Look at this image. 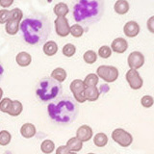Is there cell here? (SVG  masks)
I'll return each instance as SVG.
<instances>
[{"mask_svg":"<svg viewBox=\"0 0 154 154\" xmlns=\"http://www.w3.org/2000/svg\"><path fill=\"white\" fill-rule=\"evenodd\" d=\"M21 35L28 45H40L46 42L51 32V22L42 14H32L19 24Z\"/></svg>","mask_w":154,"mask_h":154,"instance_id":"cell-1","label":"cell"},{"mask_svg":"<svg viewBox=\"0 0 154 154\" xmlns=\"http://www.w3.org/2000/svg\"><path fill=\"white\" fill-rule=\"evenodd\" d=\"M47 112L53 122L67 124L75 120L79 113V107L71 96H62L47 106Z\"/></svg>","mask_w":154,"mask_h":154,"instance_id":"cell-2","label":"cell"},{"mask_svg":"<svg viewBox=\"0 0 154 154\" xmlns=\"http://www.w3.org/2000/svg\"><path fill=\"white\" fill-rule=\"evenodd\" d=\"M103 13L104 2L101 0H80L72 9L74 20L87 27L100 20Z\"/></svg>","mask_w":154,"mask_h":154,"instance_id":"cell-3","label":"cell"},{"mask_svg":"<svg viewBox=\"0 0 154 154\" xmlns=\"http://www.w3.org/2000/svg\"><path fill=\"white\" fill-rule=\"evenodd\" d=\"M63 91L61 83L51 77H45L38 81L36 87V95L38 99L45 103L58 97Z\"/></svg>","mask_w":154,"mask_h":154,"instance_id":"cell-4","label":"cell"},{"mask_svg":"<svg viewBox=\"0 0 154 154\" xmlns=\"http://www.w3.org/2000/svg\"><path fill=\"white\" fill-rule=\"evenodd\" d=\"M97 76L107 83H112L118 79L119 70L117 67L112 66H100L96 69Z\"/></svg>","mask_w":154,"mask_h":154,"instance_id":"cell-5","label":"cell"},{"mask_svg":"<svg viewBox=\"0 0 154 154\" xmlns=\"http://www.w3.org/2000/svg\"><path fill=\"white\" fill-rule=\"evenodd\" d=\"M112 139L114 140V142L119 143L122 147L129 146L133 142L132 135L122 128H117L114 130L112 133Z\"/></svg>","mask_w":154,"mask_h":154,"instance_id":"cell-6","label":"cell"},{"mask_svg":"<svg viewBox=\"0 0 154 154\" xmlns=\"http://www.w3.org/2000/svg\"><path fill=\"white\" fill-rule=\"evenodd\" d=\"M126 80L130 86V88L133 90H139L143 87V81L139 72L135 69H129L126 73Z\"/></svg>","mask_w":154,"mask_h":154,"instance_id":"cell-7","label":"cell"},{"mask_svg":"<svg viewBox=\"0 0 154 154\" xmlns=\"http://www.w3.org/2000/svg\"><path fill=\"white\" fill-rule=\"evenodd\" d=\"M128 66L130 69L137 70L140 67H142L144 64V56L139 51H134L130 53L127 58Z\"/></svg>","mask_w":154,"mask_h":154,"instance_id":"cell-8","label":"cell"},{"mask_svg":"<svg viewBox=\"0 0 154 154\" xmlns=\"http://www.w3.org/2000/svg\"><path fill=\"white\" fill-rule=\"evenodd\" d=\"M55 30L58 36L66 37L69 35V23L66 17H57L54 21Z\"/></svg>","mask_w":154,"mask_h":154,"instance_id":"cell-9","label":"cell"},{"mask_svg":"<svg viewBox=\"0 0 154 154\" xmlns=\"http://www.w3.org/2000/svg\"><path fill=\"white\" fill-rule=\"evenodd\" d=\"M76 138L82 143L88 142L93 138V129L89 125H82L76 131Z\"/></svg>","mask_w":154,"mask_h":154,"instance_id":"cell-10","label":"cell"},{"mask_svg":"<svg viewBox=\"0 0 154 154\" xmlns=\"http://www.w3.org/2000/svg\"><path fill=\"white\" fill-rule=\"evenodd\" d=\"M128 48V43L126 40H124L122 38H118L112 42V45H111V50H113L116 53H119V54H122L124 53L127 50Z\"/></svg>","mask_w":154,"mask_h":154,"instance_id":"cell-11","label":"cell"},{"mask_svg":"<svg viewBox=\"0 0 154 154\" xmlns=\"http://www.w3.org/2000/svg\"><path fill=\"white\" fill-rule=\"evenodd\" d=\"M123 32L128 38H134L140 33V26L136 21H128L123 27Z\"/></svg>","mask_w":154,"mask_h":154,"instance_id":"cell-12","label":"cell"},{"mask_svg":"<svg viewBox=\"0 0 154 154\" xmlns=\"http://www.w3.org/2000/svg\"><path fill=\"white\" fill-rule=\"evenodd\" d=\"M16 61L18 66H28L32 62V57L31 55L27 52H19L16 57Z\"/></svg>","mask_w":154,"mask_h":154,"instance_id":"cell-13","label":"cell"},{"mask_svg":"<svg viewBox=\"0 0 154 154\" xmlns=\"http://www.w3.org/2000/svg\"><path fill=\"white\" fill-rule=\"evenodd\" d=\"M20 134L23 138L30 139L36 135V127L32 123H25L20 128Z\"/></svg>","mask_w":154,"mask_h":154,"instance_id":"cell-14","label":"cell"},{"mask_svg":"<svg viewBox=\"0 0 154 154\" xmlns=\"http://www.w3.org/2000/svg\"><path fill=\"white\" fill-rule=\"evenodd\" d=\"M84 95H85L86 100L95 101V100L98 99L99 95H100V93H99V91L97 90L96 87H89V88L85 89Z\"/></svg>","mask_w":154,"mask_h":154,"instance_id":"cell-15","label":"cell"},{"mask_svg":"<svg viewBox=\"0 0 154 154\" xmlns=\"http://www.w3.org/2000/svg\"><path fill=\"white\" fill-rule=\"evenodd\" d=\"M85 89H86V87L84 85V82L80 79H75L72 81L70 84V91H71V93H73V95L83 94Z\"/></svg>","mask_w":154,"mask_h":154,"instance_id":"cell-16","label":"cell"},{"mask_svg":"<svg viewBox=\"0 0 154 154\" xmlns=\"http://www.w3.org/2000/svg\"><path fill=\"white\" fill-rule=\"evenodd\" d=\"M53 11H54V14L57 16V17H66V16L69 14V10L67 5L60 2V3H57L54 8H53Z\"/></svg>","mask_w":154,"mask_h":154,"instance_id":"cell-17","label":"cell"},{"mask_svg":"<svg viewBox=\"0 0 154 154\" xmlns=\"http://www.w3.org/2000/svg\"><path fill=\"white\" fill-rule=\"evenodd\" d=\"M114 9H115V12L117 14H125L129 11V3L126 0H118L115 4Z\"/></svg>","mask_w":154,"mask_h":154,"instance_id":"cell-18","label":"cell"},{"mask_svg":"<svg viewBox=\"0 0 154 154\" xmlns=\"http://www.w3.org/2000/svg\"><path fill=\"white\" fill-rule=\"evenodd\" d=\"M22 109H23V105L20 101L18 100H13L12 101V105H11V108H10L8 114L12 117H17L21 114L22 112Z\"/></svg>","mask_w":154,"mask_h":154,"instance_id":"cell-19","label":"cell"},{"mask_svg":"<svg viewBox=\"0 0 154 154\" xmlns=\"http://www.w3.org/2000/svg\"><path fill=\"white\" fill-rule=\"evenodd\" d=\"M42 50H43V52H45V55L53 56V55H55L58 51V45H57V43L53 41L46 42L45 43V45H43Z\"/></svg>","mask_w":154,"mask_h":154,"instance_id":"cell-20","label":"cell"},{"mask_svg":"<svg viewBox=\"0 0 154 154\" xmlns=\"http://www.w3.org/2000/svg\"><path fill=\"white\" fill-rule=\"evenodd\" d=\"M66 147L69 148V150L70 151H79L83 147V143L80 140H78L76 137H73L69 139L66 143Z\"/></svg>","mask_w":154,"mask_h":154,"instance_id":"cell-21","label":"cell"},{"mask_svg":"<svg viewBox=\"0 0 154 154\" xmlns=\"http://www.w3.org/2000/svg\"><path fill=\"white\" fill-rule=\"evenodd\" d=\"M51 78L61 83V82H64L66 80V72L64 69H62V67H57V69H55L51 72Z\"/></svg>","mask_w":154,"mask_h":154,"instance_id":"cell-22","label":"cell"},{"mask_svg":"<svg viewBox=\"0 0 154 154\" xmlns=\"http://www.w3.org/2000/svg\"><path fill=\"white\" fill-rule=\"evenodd\" d=\"M18 29H19V22L16 21V20H10L6 23L5 25V30H6L7 34L9 35H16V34L18 32Z\"/></svg>","mask_w":154,"mask_h":154,"instance_id":"cell-23","label":"cell"},{"mask_svg":"<svg viewBox=\"0 0 154 154\" xmlns=\"http://www.w3.org/2000/svg\"><path fill=\"white\" fill-rule=\"evenodd\" d=\"M94 143L96 146L103 147L108 143V137L104 133H97L94 138Z\"/></svg>","mask_w":154,"mask_h":154,"instance_id":"cell-24","label":"cell"},{"mask_svg":"<svg viewBox=\"0 0 154 154\" xmlns=\"http://www.w3.org/2000/svg\"><path fill=\"white\" fill-rule=\"evenodd\" d=\"M41 149L43 153L45 154H50L54 151L55 149V144L51 140H45L42 144H41Z\"/></svg>","mask_w":154,"mask_h":154,"instance_id":"cell-25","label":"cell"},{"mask_svg":"<svg viewBox=\"0 0 154 154\" xmlns=\"http://www.w3.org/2000/svg\"><path fill=\"white\" fill-rule=\"evenodd\" d=\"M98 80H99V77L97 75L91 73L87 75V77L83 82L86 88H89V87H96V85L98 83Z\"/></svg>","mask_w":154,"mask_h":154,"instance_id":"cell-26","label":"cell"},{"mask_svg":"<svg viewBox=\"0 0 154 154\" xmlns=\"http://www.w3.org/2000/svg\"><path fill=\"white\" fill-rule=\"evenodd\" d=\"M83 59L84 61L87 63V64H94V63L96 62V59H97V55L96 53L93 50H88L84 53L83 55Z\"/></svg>","mask_w":154,"mask_h":154,"instance_id":"cell-27","label":"cell"},{"mask_svg":"<svg viewBox=\"0 0 154 154\" xmlns=\"http://www.w3.org/2000/svg\"><path fill=\"white\" fill-rule=\"evenodd\" d=\"M11 139H12V136L8 131H6V130L0 131V146H8V144L11 143Z\"/></svg>","mask_w":154,"mask_h":154,"instance_id":"cell-28","label":"cell"},{"mask_svg":"<svg viewBox=\"0 0 154 154\" xmlns=\"http://www.w3.org/2000/svg\"><path fill=\"white\" fill-rule=\"evenodd\" d=\"M69 33L75 38H80L84 34V28L79 24H74V25L70 26Z\"/></svg>","mask_w":154,"mask_h":154,"instance_id":"cell-29","label":"cell"},{"mask_svg":"<svg viewBox=\"0 0 154 154\" xmlns=\"http://www.w3.org/2000/svg\"><path fill=\"white\" fill-rule=\"evenodd\" d=\"M10 19H12V20H16V21H20L22 17H23V13L20 9L18 8H16V9H13L10 11Z\"/></svg>","mask_w":154,"mask_h":154,"instance_id":"cell-30","label":"cell"},{"mask_svg":"<svg viewBox=\"0 0 154 154\" xmlns=\"http://www.w3.org/2000/svg\"><path fill=\"white\" fill-rule=\"evenodd\" d=\"M76 52V47L72 45V43H66V45L63 47V54L66 57H72Z\"/></svg>","mask_w":154,"mask_h":154,"instance_id":"cell-31","label":"cell"},{"mask_svg":"<svg viewBox=\"0 0 154 154\" xmlns=\"http://www.w3.org/2000/svg\"><path fill=\"white\" fill-rule=\"evenodd\" d=\"M12 101L10 98L6 97V98H3L1 101H0V111L3 113H8L10 108H11V105H12Z\"/></svg>","mask_w":154,"mask_h":154,"instance_id":"cell-32","label":"cell"},{"mask_svg":"<svg viewBox=\"0 0 154 154\" xmlns=\"http://www.w3.org/2000/svg\"><path fill=\"white\" fill-rule=\"evenodd\" d=\"M98 55L103 58V59H107L109 58L111 55H112V50H111V48L107 45H103L99 48L98 50Z\"/></svg>","mask_w":154,"mask_h":154,"instance_id":"cell-33","label":"cell"},{"mask_svg":"<svg viewBox=\"0 0 154 154\" xmlns=\"http://www.w3.org/2000/svg\"><path fill=\"white\" fill-rule=\"evenodd\" d=\"M10 17H10V11L6 9L0 10V24H6L10 20Z\"/></svg>","mask_w":154,"mask_h":154,"instance_id":"cell-34","label":"cell"},{"mask_svg":"<svg viewBox=\"0 0 154 154\" xmlns=\"http://www.w3.org/2000/svg\"><path fill=\"white\" fill-rule=\"evenodd\" d=\"M141 103L144 108H150L153 105V97L150 95H144L141 99Z\"/></svg>","mask_w":154,"mask_h":154,"instance_id":"cell-35","label":"cell"},{"mask_svg":"<svg viewBox=\"0 0 154 154\" xmlns=\"http://www.w3.org/2000/svg\"><path fill=\"white\" fill-rule=\"evenodd\" d=\"M69 152V148L66 147V146H61L57 148L56 150V154H67Z\"/></svg>","mask_w":154,"mask_h":154,"instance_id":"cell-36","label":"cell"},{"mask_svg":"<svg viewBox=\"0 0 154 154\" xmlns=\"http://www.w3.org/2000/svg\"><path fill=\"white\" fill-rule=\"evenodd\" d=\"M14 3L13 0H0V6L2 8H8Z\"/></svg>","mask_w":154,"mask_h":154,"instance_id":"cell-37","label":"cell"},{"mask_svg":"<svg viewBox=\"0 0 154 154\" xmlns=\"http://www.w3.org/2000/svg\"><path fill=\"white\" fill-rule=\"evenodd\" d=\"M152 20H153V17H151V18L148 20V29H149V31H150L151 33H153V32H154V30L151 28V24H152L151 22H152Z\"/></svg>","mask_w":154,"mask_h":154,"instance_id":"cell-38","label":"cell"},{"mask_svg":"<svg viewBox=\"0 0 154 154\" xmlns=\"http://www.w3.org/2000/svg\"><path fill=\"white\" fill-rule=\"evenodd\" d=\"M3 73H4V69H3L2 65L0 64V80H1V78H2V76H3Z\"/></svg>","mask_w":154,"mask_h":154,"instance_id":"cell-39","label":"cell"},{"mask_svg":"<svg viewBox=\"0 0 154 154\" xmlns=\"http://www.w3.org/2000/svg\"><path fill=\"white\" fill-rule=\"evenodd\" d=\"M2 95H3V91L1 88H0V100H1V98H2Z\"/></svg>","mask_w":154,"mask_h":154,"instance_id":"cell-40","label":"cell"},{"mask_svg":"<svg viewBox=\"0 0 154 154\" xmlns=\"http://www.w3.org/2000/svg\"><path fill=\"white\" fill-rule=\"evenodd\" d=\"M67 154H76V153H75V152H70V151H69Z\"/></svg>","mask_w":154,"mask_h":154,"instance_id":"cell-41","label":"cell"},{"mask_svg":"<svg viewBox=\"0 0 154 154\" xmlns=\"http://www.w3.org/2000/svg\"><path fill=\"white\" fill-rule=\"evenodd\" d=\"M88 154H94V153H88Z\"/></svg>","mask_w":154,"mask_h":154,"instance_id":"cell-42","label":"cell"}]
</instances>
